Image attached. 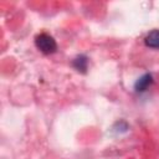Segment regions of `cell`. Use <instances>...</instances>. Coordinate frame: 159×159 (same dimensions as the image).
Instances as JSON below:
<instances>
[{
	"mask_svg": "<svg viewBox=\"0 0 159 159\" xmlns=\"http://www.w3.org/2000/svg\"><path fill=\"white\" fill-rule=\"evenodd\" d=\"M72 66L76 71L81 72V73H86L87 67H88V58L86 55H77L73 60H72Z\"/></svg>",
	"mask_w": 159,
	"mask_h": 159,
	"instance_id": "obj_3",
	"label": "cell"
},
{
	"mask_svg": "<svg viewBox=\"0 0 159 159\" xmlns=\"http://www.w3.org/2000/svg\"><path fill=\"white\" fill-rule=\"evenodd\" d=\"M144 43L150 48H159V30H152L144 37Z\"/></svg>",
	"mask_w": 159,
	"mask_h": 159,
	"instance_id": "obj_4",
	"label": "cell"
},
{
	"mask_svg": "<svg viewBox=\"0 0 159 159\" xmlns=\"http://www.w3.org/2000/svg\"><path fill=\"white\" fill-rule=\"evenodd\" d=\"M35 46L45 55H51V53L56 52V50H57V43H56L55 39L46 32H41V34L36 35Z\"/></svg>",
	"mask_w": 159,
	"mask_h": 159,
	"instance_id": "obj_1",
	"label": "cell"
},
{
	"mask_svg": "<svg viewBox=\"0 0 159 159\" xmlns=\"http://www.w3.org/2000/svg\"><path fill=\"white\" fill-rule=\"evenodd\" d=\"M153 82H154L153 75L152 73H144L143 76H140L135 81L134 89H135V92H144V91H147L153 84Z\"/></svg>",
	"mask_w": 159,
	"mask_h": 159,
	"instance_id": "obj_2",
	"label": "cell"
}]
</instances>
